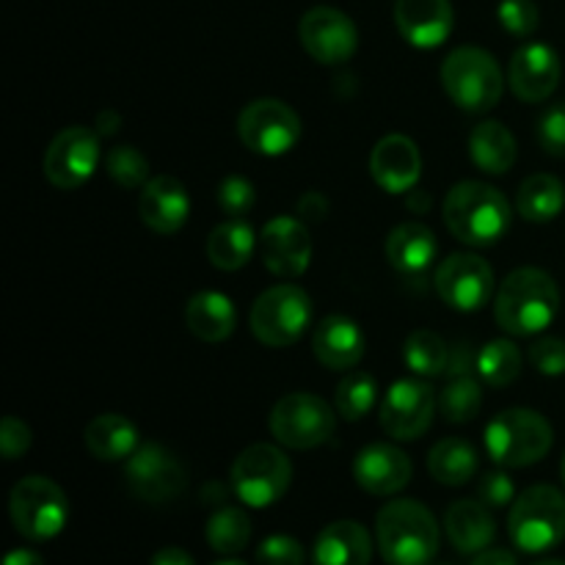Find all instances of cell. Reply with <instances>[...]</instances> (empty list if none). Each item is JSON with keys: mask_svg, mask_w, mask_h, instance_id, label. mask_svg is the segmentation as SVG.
Here are the masks:
<instances>
[{"mask_svg": "<svg viewBox=\"0 0 565 565\" xmlns=\"http://www.w3.org/2000/svg\"><path fill=\"white\" fill-rule=\"evenodd\" d=\"M149 565H196V561L185 550H180V546H163L160 552H154Z\"/></svg>", "mask_w": 565, "mask_h": 565, "instance_id": "cell-47", "label": "cell"}, {"mask_svg": "<svg viewBox=\"0 0 565 565\" xmlns=\"http://www.w3.org/2000/svg\"><path fill=\"white\" fill-rule=\"evenodd\" d=\"M403 362L417 379H436L450 367V351L436 331L417 329L403 345Z\"/></svg>", "mask_w": 565, "mask_h": 565, "instance_id": "cell-33", "label": "cell"}, {"mask_svg": "<svg viewBox=\"0 0 565 565\" xmlns=\"http://www.w3.org/2000/svg\"><path fill=\"white\" fill-rule=\"evenodd\" d=\"M530 364H533L541 375H550V379L563 375L565 373V340H561V337H544V340L535 342V345L530 348Z\"/></svg>", "mask_w": 565, "mask_h": 565, "instance_id": "cell-42", "label": "cell"}, {"mask_svg": "<svg viewBox=\"0 0 565 565\" xmlns=\"http://www.w3.org/2000/svg\"><path fill=\"white\" fill-rule=\"evenodd\" d=\"M105 171L110 180L125 191L132 188H143L152 177H149V160L138 152L136 147H114L105 158Z\"/></svg>", "mask_w": 565, "mask_h": 565, "instance_id": "cell-38", "label": "cell"}, {"mask_svg": "<svg viewBox=\"0 0 565 565\" xmlns=\"http://www.w3.org/2000/svg\"><path fill=\"white\" fill-rule=\"evenodd\" d=\"M480 406H483V386H480L478 379L472 375H452L450 384L441 390L439 408L441 417L452 425L469 423L480 414Z\"/></svg>", "mask_w": 565, "mask_h": 565, "instance_id": "cell-37", "label": "cell"}, {"mask_svg": "<svg viewBox=\"0 0 565 565\" xmlns=\"http://www.w3.org/2000/svg\"><path fill=\"white\" fill-rule=\"evenodd\" d=\"M535 565H565L563 561H541V563H535Z\"/></svg>", "mask_w": 565, "mask_h": 565, "instance_id": "cell-53", "label": "cell"}, {"mask_svg": "<svg viewBox=\"0 0 565 565\" xmlns=\"http://www.w3.org/2000/svg\"><path fill=\"white\" fill-rule=\"evenodd\" d=\"M469 565H516V557L508 550H483Z\"/></svg>", "mask_w": 565, "mask_h": 565, "instance_id": "cell-48", "label": "cell"}, {"mask_svg": "<svg viewBox=\"0 0 565 565\" xmlns=\"http://www.w3.org/2000/svg\"><path fill=\"white\" fill-rule=\"evenodd\" d=\"M436 565H452V563H436Z\"/></svg>", "mask_w": 565, "mask_h": 565, "instance_id": "cell-55", "label": "cell"}, {"mask_svg": "<svg viewBox=\"0 0 565 565\" xmlns=\"http://www.w3.org/2000/svg\"><path fill=\"white\" fill-rule=\"evenodd\" d=\"M254 199H257V193H254V185L246 177L230 174L221 180L218 204L230 218H243L254 207Z\"/></svg>", "mask_w": 565, "mask_h": 565, "instance_id": "cell-41", "label": "cell"}, {"mask_svg": "<svg viewBox=\"0 0 565 565\" xmlns=\"http://www.w3.org/2000/svg\"><path fill=\"white\" fill-rule=\"evenodd\" d=\"M508 533L522 552L541 555L565 539V494L555 486H533L513 500Z\"/></svg>", "mask_w": 565, "mask_h": 565, "instance_id": "cell-6", "label": "cell"}, {"mask_svg": "<svg viewBox=\"0 0 565 565\" xmlns=\"http://www.w3.org/2000/svg\"><path fill=\"white\" fill-rule=\"evenodd\" d=\"M334 428V408L312 392L285 395L270 412V434L290 450H312V447L326 445Z\"/></svg>", "mask_w": 565, "mask_h": 565, "instance_id": "cell-10", "label": "cell"}, {"mask_svg": "<svg viewBox=\"0 0 565 565\" xmlns=\"http://www.w3.org/2000/svg\"><path fill=\"white\" fill-rule=\"evenodd\" d=\"M475 370L486 386L502 390V386L513 384L522 373V351L511 340H491L475 356Z\"/></svg>", "mask_w": 565, "mask_h": 565, "instance_id": "cell-34", "label": "cell"}, {"mask_svg": "<svg viewBox=\"0 0 565 565\" xmlns=\"http://www.w3.org/2000/svg\"><path fill=\"white\" fill-rule=\"evenodd\" d=\"M428 472L436 483L452 489L469 483L478 475V450L458 436L436 441L434 450L428 452Z\"/></svg>", "mask_w": 565, "mask_h": 565, "instance_id": "cell-31", "label": "cell"}, {"mask_svg": "<svg viewBox=\"0 0 565 565\" xmlns=\"http://www.w3.org/2000/svg\"><path fill=\"white\" fill-rule=\"evenodd\" d=\"M28 447H31V428L22 419L6 417L0 425V450H3L6 461H17L20 456H25Z\"/></svg>", "mask_w": 565, "mask_h": 565, "instance_id": "cell-44", "label": "cell"}, {"mask_svg": "<svg viewBox=\"0 0 565 565\" xmlns=\"http://www.w3.org/2000/svg\"><path fill=\"white\" fill-rule=\"evenodd\" d=\"M445 224L467 246H494L511 230V204L500 188L458 182L445 196Z\"/></svg>", "mask_w": 565, "mask_h": 565, "instance_id": "cell-3", "label": "cell"}, {"mask_svg": "<svg viewBox=\"0 0 565 565\" xmlns=\"http://www.w3.org/2000/svg\"><path fill=\"white\" fill-rule=\"evenodd\" d=\"M441 86L461 110L486 114L500 105L505 77L491 53L480 47H458L441 64Z\"/></svg>", "mask_w": 565, "mask_h": 565, "instance_id": "cell-5", "label": "cell"}, {"mask_svg": "<svg viewBox=\"0 0 565 565\" xmlns=\"http://www.w3.org/2000/svg\"><path fill=\"white\" fill-rule=\"evenodd\" d=\"M497 20H500V25L508 33L524 39L533 36L541 22V14L535 0H502L500 9H497Z\"/></svg>", "mask_w": 565, "mask_h": 565, "instance_id": "cell-39", "label": "cell"}, {"mask_svg": "<svg viewBox=\"0 0 565 565\" xmlns=\"http://www.w3.org/2000/svg\"><path fill=\"white\" fill-rule=\"evenodd\" d=\"M257 237L243 218H226L207 237V257L218 270H241L252 259Z\"/></svg>", "mask_w": 565, "mask_h": 565, "instance_id": "cell-30", "label": "cell"}, {"mask_svg": "<svg viewBox=\"0 0 565 565\" xmlns=\"http://www.w3.org/2000/svg\"><path fill=\"white\" fill-rule=\"evenodd\" d=\"M213 565H246V563H241V561H221V563H213Z\"/></svg>", "mask_w": 565, "mask_h": 565, "instance_id": "cell-52", "label": "cell"}, {"mask_svg": "<svg viewBox=\"0 0 565 565\" xmlns=\"http://www.w3.org/2000/svg\"><path fill=\"white\" fill-rule=\"evenodd\" d=\"M185 323L191 329V334L199 337L202 342L230 340L237 326L235 303L224 292H196L185 307Z\"/></svg>", "mask_w": 565, "mask_h": 565, "instance_id": "cell-27", "label": "cell"}, {"mask_svg": "<svg viewBox=\"0 0 565 565\" xmlns=\"http://www.w3.org/2000/svg\"><path fill=\"white\" fill-rule=\"evenodd\" d=\"M86 447L99 461H125L138 450V428L121 414H99L86 425Z\"/></svg>", "mask_w": 565, "mask_h": 565, "instance_id": "cell-29", "label": "cell"}, {"mask_svg": "<svg viewBox=\"0 0 565 565\" xmlns=\"http://www.w3.org/2000/svg\"><path fill=\"white\" fill-rule=\"evenodd\" d=\"M469 154L486 174H508L516 163V138L502 121L486 119L469 136Z\"/></svg>", "mask_w": 565, "mask_h": 565, "instance_id": "cell-28", "label": "cell"}, {"mask_svg": "<svg viewBox=\"0 0 565 565\" xmlns=\"http://www.w3.org/2000/svg\"><path fill=\"white\" fill-rule=\"evenodd\" d=\"M237 136L254 154L279 158L290 152L301 138V119L281 99H254L237 116Z\"/></svg>", "mask_w": 565, "mask_h": 565, "instance_id": "cell-11", "label": "cell"}, {"mask_svg": "<svg viewBox=\"0 0 565 565\" xmlns=\"http://www.w3.org/2000/svg\"><path fill=\"white\" fill-rule=\"evenodd\" d=\"M539 141L544 152L565 158V105H552L539 119Z\"/></svg>", "mask_w": 565, "mask_h": 565, "instance_id": "cell-43", "label": "cell"}, {"mask_svg": "<svg viewBox=\"0 0 565 565\" xmlns=\"http://www.w3.org/2000/svg\"><path fill=\"white\" fill-rule=\"evenodd\" d=\"M513 494H516V489H513V480L505 472H486L480 478L478 497L483 505L505 508L513 502Z\"/></svg>", "mask_w": 565, "mask_h": 565, "instance_id": "cell-45", "label": "cell"}, {"mask_svg": "<svg viewBox=\"0 0 565 565\" xmlns=\"http://www.w3.org/2000/svg\"><path fill=\"white\" fill-rule=\"evenodd\" d=\"M252 541V519L241 508H218L207 522V544L218 555H237Z\"/></svg>", "mask_w": 565, "mask_h": 565, "instance_id": "cell-35", "label": "cell"}, {"mask_svg": "<svg viewBox=\"0 0 565 565\" xmlns=\"http://www.w3.org/2000/svg\"><path fill=\"white\" fill-rule=\"evenodd\" d=\"M326 210H329V202H326L323 193H318V191L307 193V196L298 202V215H303V218L320 221L326 215Z\"/></svg>", "mask_w": 565, "mask_h": 565, "instance_id": "cell-46", "label": "cell"}, {"mask_svg": "<svg viewBox=\"0 0 565 565\" xmlns=\"http://www.w3.org/2000/svg\"><path fill=\"white\" fill-rule=\"evenodd\" d=\"M9 513L14 530L28 541H50L66 527L70 502L58 483L42 475L22 478L11 489Z\"/></svg>", "mask_w": 565, "mask_h": 565, "instance_id": "cell-7", "label": "cell"}, {"mask_svg": "<svg viewBox=\"0 0 565 565\" xmlns=\"http://www.w3.org/2000/svg\"><path fill=\"white\" fill-rule=\"evenodd\" d=\"M312 320V298L298 285H276L254 301L248 326L268 348H287L301 340Z\"/></svg>", "mask_w": 565, "mask_h": 565, "instance_id": "cell-9", "label": "cell"}, {"mask_svg": "<svg viewBox=\"0 0 565 565\" xmlns=\"http://www.w3.org/2000/svg\"><path fill=\"white\" fill-rule=\"evenodd\" d=\"M99 163V138L88 127H66L50 141L44 152L42 169L44 177L61 191L81 188L83 182L92 180Z\"/></svg>", "mask_w": 565, "mask_h": 565, "instance_id": "cell-15", "label": "cell"}, {"mask_svg": "<svg viewBox=\"0 0 565 565\" xmlns=\"http://www.w3.org/2000/svg\"><path fill=\"white\" fill-rule=\"evenodd\" d=\"M561 309V290L541 268H519L508 274L497 290L494 318L502 331L513 337L541 334Z\"/></svg>", "mask_w": 565, "mask_h": 565, "instance_id": "cell-1", "label": "cell"}, {"mask_svg": "<svg viewBox=\"0 0 565 565\" xmlns=\"http://www.w3.org/2000/svg\"><path fill=\"white\" fill-rule=\"evenodd\" d=\"M3 565H44V561L33 550H14L6 555Z\"/></svg>", "mask_w": 565, "mask_h": 565, "instance_id": "cell-50", "label": "cell"}, {"mask_svg": "<svg viewBox=\"0 0 565 565\" xmlns=\"http://www.w3.org/2000/svg\"><path fill=\"white\" fill-rule=\"evenodd\" d=\"M555 430L533 408H508L486 425V450L500 467H533L552 450Z\"/></svg>", "mask_w": 565, "mask_h": 565, "instance_id": "cell-4", "label": "cell"}, {"mask_svg": "<svg viewBox=\"0 0 565 565\" xmlns=\"http://www.w3.org/2000/svg\"><path fill=\"white\" fill-rule=\"evenodd\" d=\"M375 397H379V381L370 373L362 370H353L345 379L340 381L334 392V408L342 419L348 423H359V419L367 417L375 406Z\"/></svg>", "mask_w": 565, "mask_h": 565, "instance_id": "cell-36", "label": "cell"}, {"mask_svg": "<svg viewBox=\"0 0 565 565\" xmlns=\"http://www.w3.org/2000/svg\"><path fill=\"white\" fill-rule=\"evenodd\" d=\"M364 340L362 329L356 320L345 318V315H329L320 320V326L312 334V351L318 362L329 370H353L364 356Z\"/></svg>", "mask_w": 565, "mask_h": 565, "instance_id": "cell-23", "label": "cell"}, {"mask_svg": "<svg viewBox=\"0 0 565 565\" xmlns=\"http://www.w3.org/2000/svg\"><path fill=\"white\" fill-rule=\"evenodd\" d=\"M561 475H563V486H565V458H563V467H561Z\"/></svg>", "mask_w": 565, "mask_h": 565, "instance_id": "cell-54", "label": "cell"}, {"mask_svg": "<svg viewBox=\"0 0 565 565\" xmlns=\"http://www.w3.org/2000/svg\"><path fill=\"white\" fill-rule=\"evenodd\" d=\"M127 489L147 505H166L188 489V472L180 458L163 445H141L125 467Z\"/></svg>", "mask_w": 565, "mask_h": 565, "instance_id": "cell-12", "label": "cell"}, {"mask_svg": "<svg viewBox=\"0 0 565 565\" xmlns=\"http://www.w3.org/2000/svg\"><path fill=\"white\" fill-rule=\"evenodd\" d=\"M138 215L158 235H174L191 215V196L177 177L158 174L141 188Z\"/></svg>", "mask_w": 565, "mask_h": 565, "instance_id": "cell-21", "label": "cell"}, {"mask_svg": "<svg viewBox=\"0 0 565 565\" xmlns=\"http://www.w3.org/2000/svg\"><path fill=\"white\" fill-rule=\"evenodd\" d=\"M436 292L456 312H478L494 292V270L478 254H450L436 270Z\"/></svg>", "mask_w": 565, "mask_h": 565, "instance_id": "cell-16", "label": "cell"}, {"mask_svg": "<svg viewBox=\"0 0 565 565\" xmlns=\"http://www.w3.org/2000/svg\"><path fill=\"white\" fill-rule=\"evenodd\" d=\"M373 539L359 522H334L323 527L312 546V565H370Z\"/></svg>", "mask_w": 565, "mask_h": 565, "instance_id": "cell-26", "label": "cell"}, {"mask_svg": "<svg viewBox=\"0 0 565 565\" xmlns=\"http://www.w3.org/2000/svg\"><path fill=\"white\" fill-rule=\"evenodd\" d=\"M375 541L390 565H430L439 552V524L417 500H395L375 516Z\"/></svg>", "mask_w": 565, "mask_h": 565, "instance_id": "cell-2", "label": "cell"}, {"mask_svg": "<svg viewBox=\"0 0 565 565\" xmlns=\"http://www.w3.org/2000/svg\"><path fill=\"white\" fill-rule=\"evenodd\" d=\"M519 215L533 224H546L557 218L565 207V188L557 177L552 174H533L519 185L516 193Z\"/></svg>", "mask_w": 565, "mask_h": 565, "instance_id": "cell-32", "label": "cell"}, {"mask_svg": "<svg viewBox=\"0 0 565 565\" xmlns=\"http://www.w3.org/2000/svg\"><path fill=\"white\" fill-rule=\"evenodd\" d=\"M469 367H472V353H469L467 345H458L456 351L450 353V367H447V373L467 375Z\"/></svg>", "mask_w": 565, "mask_h": 565, "instance_id": "cell-49", "label": "cell"}, {"mask_svg": "<svg viewBox=\"0 0 565 565\" xmlns=\"http://www.w3.org/2000/svg\"><path fill=\"white\" fill-rule=\"evenodd\" d=\"M298 36H301L303 50L323 66L345 64V61L353 58L359 47L356 22L345 11L334 9V6H315V9H309L301 17Z\"/></svg>", "mask_w": 565, "mask_h": 565, "instance_id": "cell-14", "label": "cell"}, {"mask_svg": "<svg viewBox=\"0 0 565 565\" xmlns=\"http://www.w3.org/2000/svg\"><path fill=\"white\" fill-rule=\"evenodd\" d=\"M292 480V463L279 447L259 445L246 447L232 463V491L248 508H270L287 494Z\"/></svg>", "mask_w": 565, "mask_h": 565, "instance_id": "cell-8", "label": "cell"}, {"mask_svg": "<svg viewBox=\"0 0 565 565\" xmlns=\"http://www.w3.org/2000/svg\"><path fill=\"white\" fill-rule=\"evenodd\" d=\"M445 530L450 544L461 555H480L489 550L497 535L494 516L489 513V505L480 500H458L447 508Z\"/></svg>", "mask_w": 565, "mask_h": 565, "instance_id": "cell-24", "label": "cell"}, {"mask_svg": "<svg viewBox=\"0 0 565 565\" xmlns=\"http://www.w3.org/2000/svg\"><path fill=\"white\" fill-rule=\"evenodd\" d=\"M116 130H119V116L108 114V110H105V114L99 116V132L110 136V132H116Z\"/></svg>", "mask_w": 565, "mask_h": 565, "instance_id": "cell-51", "label": "cell"}, {"mask_svg": "<svg viewBox=\"0 0 565 565\" xmlns=\"http://www.w3.org/2000/svg\"><path fill=\"white\" fill-rule=\"evenodd\" d=\"M450 0H395V25L412 47L434 50L452 33Z\"/></svg>", "mask_w": 565, "mask_h": 565, "instance_id": "cell-20", "label": "cell"}, {"mask_svg": "<svg viewBox=\"0 0 565 565\" xmlns=\"http://www.w3.org/2000/svg\"><path fill=\"white\" fill-rule=\"evenodd\" d=\"M265 268L279 279H298L312 263V237L292 215H276L265 224L259 237Z\"/></svg>", "mask_w": 565, "mask_h": 565, "instance_id": "cell-17", "label": "cell"}, {"mask_svg": "<svg viewBox=\"0 0 565 565\" xmlns=\"http://www.w3.org/2000/svg\"><path fill=\"white\" fill-rule=\"evenodd\" d=\"M434 386L419 379H401L390 386L379 408L381 428L397 441H414L430 428L436 417Z\"/></svg>", "mask_w": 565, "mask_h": 565, "instance_id": "cell-13", "label": "cell"}, {"mask_svg": "<svg viewBox=\"0 0 565 565\" xmlns=\"http://www.w3.org/2000/svg\"><path fill=\"white\" fill-rule=\"evenodd\" d=\"M257 563L259 565H303L307 563V550L301 541L292 535H268L263 544L257 546Z\"/></svg>", "mask_w": 565, "mask_h": 565, "instance_id": "cell-40", "label": "cell"}, {"mask_svg": "<svg viewBox=\"0 0 565 565\" xmlns=\"http://www.w3.org/2000/svg\"><path fill=\"white\" fill-rule=\"evenodd\" d=\"M370 174L375 185L386 193H408L419 182L423 174V158H419L417 143L408 136L392 132L381 138L370 152Z\"/></svg>", "mask_w": 565, "mask_h": 565, "instance_id": "cell-19", "label": "cell"}, {"mask_svg": "<svg viewBox=\"0 0 565 565\" xmlns=\"http://www.w3.org/2000/svg\"><path fill=\"white\" fill-rule=\"evenodd\" d=\"M561 58L544 42H530L519 47L511 58L508 83L511 92L524 103H544L561 83Z\"/></svg>", "mask_w": 565, "mask_h": 565, "instance_id": "cell-18", "label": "cell"}, {"mask_svg": "<svg viewBox=\"0 0 565 565\" xmlns=\"http://www.w3.org/2000/svg\"><path fill=\"white\" fill-rule=\"evenodd\" d=\"M353 480L373 497H392L412 480V458L395 445H367L353 458Z\"/></svg>", "mask_w": 565, "mask_h": 565, "instance_id": "cell-22", "label": "cell"}, {"mask_svg": "<svg viewBox=\"0 0 565 565\" xmlns=\"http://www.w3.org/2000/svg\"><path fill=\"white\" fill-rule=\"evenodd\" d=\"M436 254H439V241L434 230L419 221H406L386 237V259L403 276H423L434 265Z\"/></svg>", "mask_w": 565, "mask_h": 565, "instance_id": "cell-25", "label": "cell"}]
</instances>
